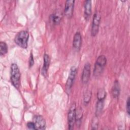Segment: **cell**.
<instances>
[{
  "mask_svg": "<svg viewBox=\"0 0 130 130\" xmlns=\"http://www.w3.org/2000/svg\"><path fill=\"white\" fill-rule=\"evenodd\" d=\"M106 63L107 58L105 55H101L97 58L93 71V74L94 77H99L103 73Z\"/></svg>",
  "mask_w": 130,
  "mask_h": 130,
  "instance_id": "7a4b0ae2",
  "label": "cell"
},
{
  "mask_svg": "<svg viewBox=\"0 0 130 130\" xmlns=\"http://www.w3.org/2000/svg\"><path fill=\"white\" fill-rule=\"evenodd\" d=\"M75 1L68 0L66 1L64 13L65 16L68 18H71L73 14L74 8Z\"/></svg>",
  "mask_w": 130,
  "mask_h": 130,
  "instance_id": "ba28073f",
  "label": "cell"
},
{
  "mask_svg": "<svg viewBox=\"0 0 130 130\" xmlns=\"http://www.w3.org/2000/svg\"><path fill=\"white\" fill-rule=\"evenodd\" d=\"M91 1L87 0L85 1L84 4V16L86 20H88L92 13Z\"/></svg>",
  "mask_w": 130,
  "mask_h": 130,
  "instance_id": "8fae6325",
  "label": "cell"
},
{
  "mask_svg": "<svg viewBox=\"0 0 130 130\" xmlns=\"http://www.w3.org/2000/svg\"><path fill=\"white\" fill-rule=\"evenodd\" d=\"M26 126H27V128H29V129H36L35 124V123L34 122H31V121L28 122L27 123Z\"/></svg>",
  "mask_w": 130,
  "mask_h": 130,
  "instance_id": "7402d4cb",
  "label": "cell"
},
{
  "mask_svg": "<svg viewBox=\"0 0 130 130\" xmlns=\"http://www.w3.org/2000/svg\"><path fill=\"white\" fill-rule=\"evenodd\" d=\"M126 112L127 114L129 115V97H127V99L126 101Z\"/></svg>",
  "mask_w": 130,
  "mask_h": 130,
  "instance_id": "603a6c76",
  "label": "cell"
},
{
  "mask_svg": "<svg viewBox=\"0 0 130 130\" xmlns=\"http://www.w3.org/2000/svg\"><path fill=\"white\" fill-rule=\"evenodd\" d=\"M50 21L54 25L58 24L61 21V17L57 14L53 13L50 16Z\"/></svg>",
  "mask_w": 130,
  "mask_h": 130,
  "instance_id": "2e32d148",
  "label": "cell"
},
{
  "mask_svg": "<svg viewBox=\"0 0 130 130\" xmlns=\"http://www.w3.org/2000/svg\"><path fill=\"white\" fill-rule=\"evenodd\" d=\"M106 91L104 88L99 89L97 92L98 100H104L106 96Z\"/></svg>",
  "mask_w": 130,
  "mask_h": 130,
  "instance_id": "ac0fdd59",
  "label": "cell"
},
{
  "mask_svg": "<svg viewBox=\"0 0 130 130\" xmlns=\"http://www.w3.org/2000/svg\"><path fill=\"white\" fill-rule=\"evenodd\" d=\"M82 45V36L79 31H77L73 40V47L74 49L78 51L80 50Z\"/></svg>",
  "mask_w": 130,
  "mask_h": 130,
  "instance_id": "30bf717a",
  "label": "cell"
},
{
  "mask_svg": "<svg viewBox=\"0 0 130 130\" xmlns=\"http://www.w3.org/2000/svg\"><path fill=\"white\" fill-rule=\"evenodd\" d=\"M77 73V69L76 67L75 66L72 67L70 69L69 77L67 79L66 84V86H65L66 92L67 94H70L71 92V88L74 84Z\"/></svg>",
  "mask_w": 130,
  "mask_h": 130,
  "instance_id": "277c9868",
  "label": "cell"
},
{
  "mask_svg": "<svg viewBox=\"0 0 130 130\" xmlns=\"http://www.w3.org/2000/svg\"><path fill=\"white\" fill-rule=\"evenodd\" d=\"M91 98V92L89 90H87L84 94L83 102L84 105H86L88 104V103L90 102Z\"/></svg>",
  "mask_w": 130,
  "mask_h": 130,
  "instance_id": "d6986e66",
  "label": "cell"
},
{
  "mask_svg": "<svg viewBox=\"0 0 130 130\" xmlns=\"http://www.w3.org/2000/svg\"><path fill=\"white\" fill-rule=\"evenodd\" d=\"M28 62H29V68H31L34 64V58L33 54H32V53L31 52L30 54Z\"/></svg>",
  "mask_w": 130,
  "mask_h": 130,
  "instance_id": "44dd1931",
  "label": "cell"
},
{
  "mask_svg": "<svg viewBox=\"0 0 130 130\" xmlns=\"http://www.w3.org/2000/svg\"><path fill=\"white\" fill-rule=\"evenodd\" d=\"M101 19V15L99 12H96L93 17L91 29V35L92 37H95L99 32L100 24Z\"/></svg>",
  "mask_w": 130,
  "mask_h": 130,
  "instance_id": "5b68a950",
  "label": "cell"
},
{
  "mask_svg": "<svg viewBox=\"0 0 130 130\" xmlns=\"http://www.w3.org/2000/svg\"><path fill=\"white\" fill-rule=\"evenodd\" d=\"M120 92V86L119 82L117 80L115 81L113 87L112 88V94L113 98H118Z\"/></svg>",
  "mask_w": 130,
  "mask_h": 130,
  "instance_id": "4fadbf2b",
  "label": "cell"
},
{
  "mask_svg": "<svg viewBox=\"0 0 130 130\" xmlns=\"http://www.w3.org/2000/svg\"><path fill=\"white\" fill-rule=\"evenodd\" d=\"M36 129H44L46 126V121L44 118L40 115H36L34 117V121Z\"/></svg>",
  "mask_w": 130,
  "mask_h": 130,
  "instance_id": "9c48e42d",
  "label": "cell"
},
{
  "mask_svg": "<svg viewBox=\"0 0 130 130\" xmlns=\"http://www.w3.org/2000/svg\"><path fill=\"white\" fill-rule=\"evenodd\" d=\"M43 66L42 69V75L46 77L47 75V72L48 69L49 68V65H50V58L49 56L47 54H45L44 55L43 57Z\"/></svg>",
  "mask_w": 130,
  "mask_h": 130,
  "instance_id": "7c38bea8",
  "label": "cell"
},
{
  "mask_svg": "<svg viewBox=\"0 0 130 130\" xmlns=\"http://www.w3.org/2000/svg\"><path fill=\"white\" fill-rule=\"evenodd\" d=\"M99 125V120H98V117L95 116L92 120L91 122V129H96L98 128Z\"/></svg>",
  "mask_w": 130,
  "mask_h": 130,
  "instance_id": "ffe728a7",
  "label": "cell"
},
{
  "mask_svg": "<svg viewBox=\"0 0 130 130\" xmlns=\"http://www.w3.org/2000/svg\"><path fill=\"white\" fill-rule=\"evenodd\" d=\"M104 100H98L95 106V116H100L102 113L104 108Z\"/></svg>",
  "mask_w": 130,
  "mask_h": 130,
  "instance_id": "5bb4252c",
  "label": "cell"
},
{
  "mask_svg": "<svg viewBox=\"0 0 130 130\" xmlns=\"http://www.w3.org/2000/svg\"><path fill=\"white\" fill-rule=\"evenodd\" d=\"M28 32L26 30H22L16 34L14 38V42L19 47L26 49L28 46Z\"/></svg>",
  "mask_w": 130,
  "mask_h": 130,
  "instance_id": "3957f363",
  "label": "cell"
},
{
  "mask_svg": "<svg viewBox=\"0 0 130 130\" xmlns=\"http://www.w3.org/2000/svg\"><path fill=\"white\" fill-rule=\"evenodd\" d=\"M82 117H83V111H82V108H79L78 109H76L75 123H76L77 125L78 126H80L81 123V120H82Z\"/></svg>",
  "mask_w": 130,
  "mask_h": 130,
  "instance_id": "9a60e30c",
  "label": "cell"
},
{
  "mask_svg": "<svg viewBox=\"0 0 130 130\" xmlns=\"http://www.w3.org/2000/svg\"><path fill=\"white\" fill-rule=\"evenodd\" d=\"M76 104L73 103L69 109L68 114V128L69 129H73L74 128V124L76 121Z\"/></svg>",
  "mask_w": 130,
  "mask_h": 130,
  "instance_id": "8992f818",
  "label": "cell"
},
{
  "mask_svg": "<svg viewBox=\"0 0 130 130\" xmlns=\"http://www.w3.org/2000/svg\"><path fill=\"white\" fill-rule=\"evenodd\" d=\"M90 64L89 62L86 63L84 66L81 76L82 82L84 84H87L89 80L90 77Z\"/></svg>",
  "mask_w": 130,
  "mask_h": 130,
  "instance_id": "52a82bcc",
  "label": "cell"
},
{
  "mask_svg": "<svg viewBox=\"0 0 130 130\" xmlns=\"http://www.w3.org/2000/svg\"><path fill=\"white\" fill-rule=\"evenodd\" d=\"M8 46L7 44L4 42L1 41L0 42V55L1 56H3L5 55L8 52Z\"/></svg>",
  "mask_w": 130,
  "mask_h": 130,
  "instance_id": "e0dca14e",
  "label": "cell"
},
{
  "mask_svg": "<svg viewBox=\"0 0 130 130\" xmlns=\"http://www.w3.org/2000/svg\"><path fill=\"white\" fill-rule=\"evenodd\" d=\"M10 80L13 85L17 89L20 86L21 74L18 66L15 63L11 64L10 67Z\"/></svg>",
  "mask_w": 130,
  "mask_h": 130,
  "instance_id": "6da1fadb",
  "label": "cell"
}]
</instances>
